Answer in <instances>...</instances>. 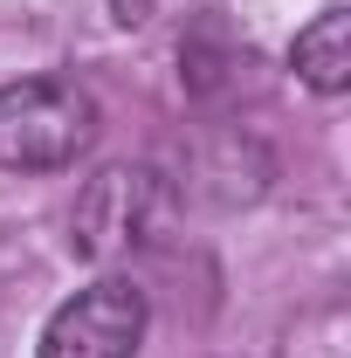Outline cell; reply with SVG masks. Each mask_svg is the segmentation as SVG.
I'll return each mask as SVG.
<instances>
[{
  "label": "cell",
  "mask_w": 351,
  "mask_h": 358,
  "mask_svg": "<svg viewBox=\"0 0 351 358\" xmlns=\"http://www.w3.org/2000/svg\"><path fill=\"white\" fill-rule=\"evenodd\" d=\"M145 324H152L145 289L124 282V275H103V282L76 289V296L42 324L35 358H138Z\"/></svg>",
  "instance_id": "obj_3"
},
{
  "label": "cell",
  "mask_w": 351,
  "mask_h": 358,
  "mask_svg": "<svg viewBox=\"0 0 351 358\" xmlns=\"http://www.w3.org/2000/svg\"><path fill=\"white\" fill-rule=\"evenodd\" d=\"M166 221V179L152 166H110L83 186L76 200V221H69V248L89 262H110V255H131L145 248Z\"/></svg>",
  "instance_id": "obj_2"
},
{
  "label": "cell",
  "mask_w": 351,
  "mask_h": 358,
  "mask_svg": "<svg viewBox=\"0 0 351 358\" xmlns=\"http://www.w3.org/2000/svg\"><path fill=\"white\" fill-rule=\"evenodd\" d=\"M289 69H296V83H310L317 96H345V83H351V14L345 7H324L303 35H296Z\"/></svg>",
  "instance_id": "obj_4"
},
{
  "label": "cell",
  "mask_w": 351,
  "mask_h": 358,
  "mask_svg": "<svg viewBox=\"0 0 351 358\" xmlns=\"http://www.w3.org/2000/svg\"><path fill=\"white\" fill-rule=\"evenodd\" d=\"M96 96L76 76H21L0 83V166L7 173H62L96 145Z\"/></svg>",
  "instance_id": "obj_1"
}]
</instances>
